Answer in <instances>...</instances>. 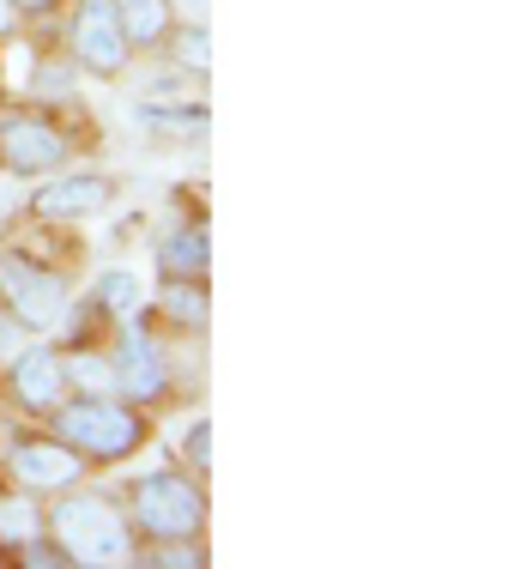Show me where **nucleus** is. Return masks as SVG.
Segmentation results:
<instances>
[{"label": "nucleus", "mask_w": 520, "mask_h": 569, "mask_svg": "<svg viewBox=\"0 0 520 569\" xmlns=\"http://www.w3.org/2000/svg\"><path fill=\"white\" fill-rule=\"evenodd\" d=\"M0 309L12 316V328H19V333L49 340V333L67 328L73 291H67V279L54 273L49 261H31V254L7 249V254H0Z\"/></svg>", "instance_id": "obj_6"}, {"label": "nucleus", "mask_w": 520, "mask_h": 569, "mask_svg": "<svg viewBox=\"0 0 520 569\" xmlns=\"http://www.w3.org/2000/svg\"><path fill=\"white\" fill-rule=\"evenodd\" d=\"M0 91H7V49H0Z\"/></svg>", "instance_id": "obj_23"}, {"label": "nucleus", "mask_w": 520, "mask_h": 569, "mask_svg": "<svg viewBox=\"0 0 520 569\" xmlns=\"http://www.w3.org/2000/svg\"><path fill=\"white\" fill-rule=\"evenodd\" d=\"M43 425L86 460L91 472L128 467V460L146 455L152 437H158V418L146 412V406L121 400V395H67Z\"/></svg>", "instance_id": "obj_1"}, {"label": "nucleus", "mask_w": 520, "mask_h": 569, "mask_svg": "<svg viewBox=\"0 0 520 569\" xmlns=\"http://www.w3.org/2000/svg\"><path fill=\"white\" fill-rule=\"evenodd\" d=\"M91 303H98L109 321H128V316H140V303H146V279L133 273V267H109L98 279V291H91Z\"/></svg>", "instance_id": "obj_15"}, {"label": "nucleus", "mask_w": 520, "mask_h": 569, "mask_svg": "<svg viewBox=\"0 0 520 569\" xmlns=\"http://www.w3.org/2000/svg\"><path fill=\"white\" fill-rule=\"evenodd\" d=\"M121 200V182L103 170H54L43 176V188L31 194V219L37 224H79V219H98Z\"/></svg>", "instance_id": "obj_10"}, {"label": "nucleus", "mask_w": 520, "mask_h": 569, "mask_svg": "<svg viewBox=\"0 0 520 569\" xmlns=\"http://www.w3.org/2000/svg\"><path fill=\"white\" fill-rule=\"evenodd\" d=\"M0 497H7V479H0Z\"/></svg>", "instance_id": "obj_24"}, {"label": "nucleus", "mask_w": 520, "mask_h": 569, "mask_svg": "<svg viewBox=\"0 0 520 569\" xmlns=\"http://www.w3.org/2000/svg\"><path fill=\"white\" fill-rule=\"evenodd\" d=\"M61 49L73 56V67L86 79H121L133 67V49L121 37V19H116V0H67L61 12Z\"/></svg>", "instance_id": "obj_8"}, {"label": "nucleus", "mask_w": 520, "mask_h": 569, "mask_svg": "<svg viewBox=\"0 0 520 569\" xmlns=\"http://www.w3.org/2000/svg\"><path fill=\"white\" fill-rule=\"evenodd\" d=\"M207 7H212V0H170L176 24H207Z\"/></svg>", "instance_id": "obj_21"}, {"label": "nucleus", "mask_w": 520, "mask_h": 569, "mask_svg": "<svg viewBox=\"0 0 520 569\" xmlns=\"http://www.w3.org/2000/svg\"><path fill=\"white\" fill-rule=\"evenodd\" d=\"M152 261H158V279H212V230H207V219L188 212V219H176L170 230H158Z\"/></svg>", "instance_id": "obj_11"}, {"label": "nucleus", "mask_w": 520, "mask_h": 569, "mask_svg": "<svg viewBox=\"0 0 520 569\" xmlns=\"http://www.w3.org/2000/svg\"><path fill=\"white\" fill-rule=\"evenodd\" d=\"M128 563L133 569H207L212 551L207 539H133Z\"/></svg>", "instance_id": "obj_14"}, {"label": "nucleus", "mask_w": 520, "mask_h": 569, "mask_svg": "<svg viewBox=\"0 0 520 569\" xmlns=\"http://www.w3.org/2000/svg\"><path fill=\"white\" fill-rule=\"evenodd\" d=\"M43 527H49L54 546L73 558V569L128 563V551H133V521H128V509H121V491H103V485H91V479L49 491L43 497Z\"/></svg>", "instance_id": "obj_2"}, {"label": "nucleus", "mask_w": 520, "mask_h": 569, "mask_svg": "<svg viewBox=\"0 0 520 569\" xmlns=\"http://www.w3.org/2000/svg\"><path fill=\"white\" fill-rule=\"evenodd\" d=\"M12 7H19L24 31H31V24H49V19H61V12H67V0H12Z\"/></svg>", "instance_id": "obj_20"}, {"label": "nucleus", "mask_w": 520, "mask_h": 569, "mask_svg": "<svg viewBox=\"0 0 520 569\" xmlns=\"http://www.w3.org/2000/svg\"><path fill=\"white\" fill-rule=\"evenodd\" d=\"M0 563H12V569H73V558L49 539V527H43V533H31V539H19Z\"/></svg>", "instance_id": "obj_18"}, {"label": "nucleus", "mask_w": 520, "mask_h": 569, "mask_svg": "<svg viewBox=\"0 0 520 569\" xmlns=\"http://www.w3.org/2000/svg\"><path fill=\"white\" fill-rule=\"evenodd\" d=\"M24 31V19H19V7L12 0H0V43H12V37Z\"/></svg>", "instance_id": "obj_22"}, {"label": "nucleus", "mask_w": 520, "mask_h": 569, "mask_svg": "<svg viewBox=\"0 0 520 569\" xmlns=\"http://www.w3.org/2000/svg\"><path fill=\"white\" fill-rule=\"evenodd\" d=\"M73 133L54 121V110H37V103H12V110H0V176H12V182H43V176L67 170L79 158Z\"/></svg>", "instance_id": "obj_4"}, {"label": "nucleus", "mask_w": 520, "mask_h": 569, "mask_svg": "<svg viewBox=\"0 0 520 569\" xmlns=\"http://www.w3.org/2000/svg\"><path fill=\"white\" fill-rule=\"evenodd\" d=\"M24 86H31V98H49V103H73L79 67H73V56H67V49H43Z\"/></svg>", "instance_id": "obj_17"}, {"label": "nucleus", "mask_w": 520, "mask_h": 569, "mask_svg": "<svg viewBox=\"0 0 520 569\" xmlns=\"http://www.w3.org/2000/svg\"><path fill=\"white\" fill-rule=\"evenodd\" d=\"M140 316L152 333H188V340L207 333V316H212L207 279H158V297L140 303Z\"/></svg>", "instance_id": "obj_12"}, {"label": "nucleus", "mask_w": 520, "mask_h": 569, "mask_svg": "<svg viewBox=\"0 0 520 569\" xmlns=\"http://www.w3.org/2000/svg\"><path fill=\"white\" fill-rule=\"evenodd\" d=\"M121 509L133 521V539H207V479L182 467H152L140 479H128Z\"/></svg>", "instance_id": "obj_3"}, {"label": "nucleus", "mask_w": 520, "mask_h": 569, "mask_svg": "<svg viewBox=\"0 0 520 569\" xmlns=\"http://www.w3.org/2000/svg\"><path fill=\"white\" fill-rule=\"evenodd\" d=\"M116 19H121V37H128L133 56H158L163 37L176 31L170 0H116Z\"/></svg>", "instance_id": "obj_13"}, {"label": "nucleus", "mask_w": 520, "mask_h": 569, "mask_svg": "<svg viewBox=\"0 0 520 569\" xmlns=\"http://www.w3.org/2000/svg\"><path fill=\"white\" fill-rule=\"evenodd\" d=\"M158 56H170V67H176L182 79H207V67H212V37H207V24H176V31L163 37Z\"/></svg>", "instance_id": "obj_16"}, {"label": "nucleus", "mask_w": 520, "mask_h": 569, "mask_svg": "<svg viewBox=\"0 0 520 569\" xmlns=\"http://www.w3.org/2000/svg\"><path fill=\"white\" fill-rule=\"evenodd\" d=\"M103 351H109V370H116V395L146 406V412H163L176 400V370H170V351L158 346V333L146 328V316H128L103 333Z\"/></svg>", "instance_id": "obj_5"}, {"label": "nucleus", "mask_w": 520, "mask_h": 569, "mask_svg": "<svg viewBox=\"0 0 520 569\" xmlns=\"http://www.w3.org/2000/svg\"><path fill=\"white\" fill-rule=\"evenodd\" d=\"M0 479H7V491L49 497V491H61V485L91 479V467L67 449L49 425H37V418H31V425H19V430L0 437Z\"/></svg>", "instance_id": "obj_7"}, {"label": "nucleus", "mask_w": 520, "mask_h": 569, "mask_svg": "<svg viewBox=\"0 0 520 569\" xmlns=\"http://www.w3.org/2000/svg\"><path fill=\"white\" fill-rule=\"evenodd\" d=\"M176 467L194 472V479L212 472V418H194V425L182 430V442H176Z\"/></svg>", "instance_id": "obj_19"}, {"label": "nucleus", "mask_w": 520, "mask_h": 569, "mask_svg": "<svg viewBox=\"0 0 520 569\" xmlns=\"http://www.w3.org/2000/svg\"><path fill=\"white\" fill-rule=\"evenodd\" d=\"M0 395H7V406L19 418H43L54 412V406L67 400V376H61V346H49V340H37V346H24V351H12L7 358V370H0Z\"/></svg>", "instance_id": "obj_9"}]
</instances>
